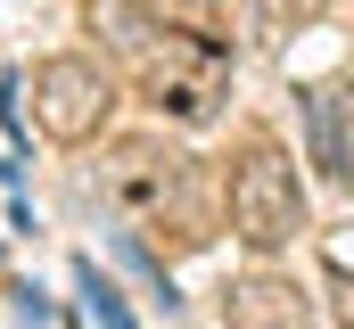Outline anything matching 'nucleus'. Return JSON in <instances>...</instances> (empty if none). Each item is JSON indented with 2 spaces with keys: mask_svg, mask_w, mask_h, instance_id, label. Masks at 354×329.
<instances>
[{
  "mask_svg": "<svg viewBox=\"0 0 354 329\" xmlns=\"http://www.w3.org/2000/svg\"><path fill=\"white\" fill-rule=\"evenodd\" d=\"M75 280H83V305H91V321H99V329H140L132 313H124V297H115V288H107L91 263H75Z\"/></svg>",
  "mask_w": 354,
  "mask_h": 329,
  "instance_id": "4",
  "label": "nucleus"
},
{
  "mask_svg": "<svg viewBox=\"0 0 354 329\" xmlns=\"http://www.w3.org/2000/svg\"><path fill=\"white\" fill-rule=\"evenodd\" d=\"M107 107H115V91H107V75L91 58H41L33 66V115H41L50 140H66V149L91 140L107 124Z\"/></svg>",
  "mask_w": 354,
  "mask_h": 329,
  "instance_id": "2",
  "label": "nucleus"
},
{
  "mask_svg": "<svg viewBox=\"0 0 354 329\" xmlns=\"http://www.w3.org/2000/svg\"><path fill=\"white\" fill-rule=\"evenodd\" d=\"M231 223L248 247H288L305 223V198H297V164L280 157L272 140H256L248 157L231 164Z\"/></svg>",
  "mask_w": 354,
  "mask_h": 329,
  "instance_id": "1",
  "label": "nucleus"
},
{
  "mask_svg": "<svg viewBox=\"0 0 354 329\" xmlns=\"http://www.w3.org/2000/svg\"><path fill=\"white\" fill-rule=\"evenodd\" d=\"M223 321H231V329H313V305L297 297V280L248 272V280L223 297Z\"/></svg>",
  "mask_w": 354,
  "mask_h": 329,
  "instance_id": "3",
  "label": "nucleus"
}]
</instances>
